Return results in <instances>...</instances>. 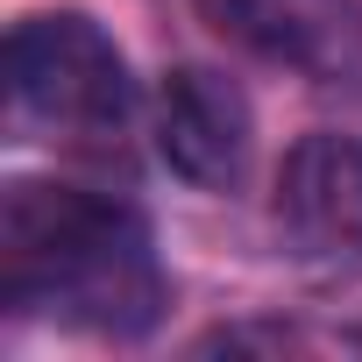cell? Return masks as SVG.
Returning <instances> with one entry per match:
<instances>
[{
  "mask_svg": "<svg viewBox=\"0 0 362 362\" xmlns=\"http://www.w3.org/2000/svg\"><path fill=\"white\" fill-rule=\"evenodd\" d=\"M0 270L15 305L71 313L100 334H142L163 305L149 228L71 185H15L0 221Z\"/></svg>",
  "mask_w": 362,
  "mask_h": 362,
  "instance_id": "obj_1",
  "label": "cell"
},
{
  "mask_svg": "<svg viewBox=\"0 0 362 362\" xmlns=\"http://www.w3.org/2000/svg\"><path fill=\"white\" fill-rule=\"evenodd\" d=\"M8 86L50 128H114L128 114V64L86 15H29L8 36Z\"/></svg>",
  "mask_w": 362,
  "mask_h": 362,
  "instance_id": "obj_2",
  "label": "cell"
},
{
  "mask_svg": "<svg viewBox=\"0 0 362 362\" xmlns=\"http://www.w3.org/2000/svg\"><path fill=\"white\" fill-rule=\"evenodd\" d=\"M277 228L305 263L355 270L362 263V142L348 135H298L277 170Z\"/></svg>",
  "mask_w": 362,
  "mask_h": 362,
  "instance_id": "obj_3",
  "label": "cell"
},
{
  "mask_svg": "<svg viewBox=\"0 0 362 362\" xmlns=\"http://www.w3.org/2000/svg\"><path fill=\"white\" fill-rule=\"evenodd\" d=\"M249 135H256V121H249V100H242L235 78H221L206 64H177L163 78L156 142H163L177 177H192V185H206V192L235 185L242 163H249Z\"/></svg>",
  "mask_w": 362,
  "mask_h": 362,
  "instance_id": "obj_4",
  "label": "cell"
}]
</instances>
